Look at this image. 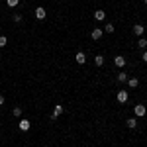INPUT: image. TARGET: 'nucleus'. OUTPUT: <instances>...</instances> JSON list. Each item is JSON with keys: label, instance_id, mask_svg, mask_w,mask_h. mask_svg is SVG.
<instances>
[{"label": "nucleus", "instance_id": "nucleus-1", "mask_svg": "<svg viewBox=\"0 0 147 147\" xmlns=\"http://www.w3.org/2000/svg\"><path fill=\"white\" fill-rule=\"evenodd\" d=\"M134 112H136V116H137V118H143V116L147 114V108L143 106V104H137L136 108H134Z\"/></svg>", "mask_w": 147, "mask_h": 147}, {"label": "nucleus", "instance_id": "nucleus-7", "mask_svg": "<svg viewBox=\"0 0 147 147\" xmlns=\"http://www.w3.org/2000/svg\"><path fill=\"white\" fill-rule=\"evenodd\" d=\"M75 59H77V63H79V65H84V63H86V55H84L82 51H79V53L75 55Z\"/></svg>", "mask_w": 147, "mask_h": 147}, {"label": "nucleus", "instance_id": "nucleus-8", "mask_svg": "<svg viewBox=\"0 0 147 147\" xmlns=\"http://www.w3.org/2000/svg\"><path fill=\"white\" fill-rule=\"evenodd\" d=\"M30 120H26V118H24V120H20V129H22V131H28V129H30Z\"/></svg>", "mask_w": 147, "mask_h": 147}, {"label": "nucleus", "instance_id": "nucleus-17", "mask_svg": "<svg viewBox=\"0 0 147 147\" xmlns=\"http://www.w3.org/2000/svg\"><path fill=\"white\" fill-rule=\"evenodd\" d=\"M12 20H14L16 24H20L24 20V16H22V14H14V16H12Z\"/></svg>", "mask_w": 147, "mask_h": 147}, {"label": "nucleus", "instance_id": "nucleus-14", "mask_svg": "<svg viewBox=\"0 0 147 147\" xmlns=\"http://www.w3.org/2000/svg\"><path fill=\"white\" fill-rule=\"evenodd\" d=\"M94 63H96L98 67H102V65H104V57H102V55H96V57H94Z\"/></svg>", "mask_w": 147, "mask_h": 147}, {"label": "nucleus", "instance_id": "nucleus-4", "mask_svg": "<svg viewBox=\"0 0 147 147\" xmlns=\"http://www.w3.org/2000/svg\"><path fill=\"white\" fill-rule=\"evenodd\" d=\"M114 63H116L118 67H125V57L124 55H116L114 57Z\"/></svg>", "mask_w": 147, "mask_h": 147}, {"label": "nucleus", "instance_id": "nucleus-3", "mask_svg": "<svg viewBox=\"0 0 147 147\" xmlns=\"http://www.w3.org/2000/svg\"><path fill=\"white\" fill-rule=\"evenodd\" d=\"M45 16H47V12H45V8H43V6L35 8V18H37V20H43Z\"/></svg>", "mask_w": 147, "mask_h": 147}, {"label": "nucleus", "instance_id": "nucleus-15", "mask_svg": "<svg viewBox=\"0 0 147 147\" xmlns=\"http://www.w3.org/2000/svg\"><path fill=\"white\" fill-rule=\"evenodd\" d=\"M114 30H116V28H114L112 24H106V26H104V32H106V34H114Z\"/></svg>", "mask_w": 147, "mask_h": 147}, {"label": "nucleus", "instance_id": "nucleus-16", "mask_svg": "<svg viewBox=\"0 0 147 147\" xmlns=\"http://www.w3.org/2000/svg\"><path fill=\"white\" fill-rule=\"evenodd\" d=\"M12 114H14V118H20V116H22V108H20V106H16V108L12 110Z\"/></svg>", "mask_w": 147, "mask_h": 147}, {"label": "nucleus", "instance_id": "nucleus-13", "mask_svg": "<svg viewBox=\"0 0 147 147\" xmlns=\"http://www.w3.org/2000/svg\"><path fill=\"white\" fill-rule=\"evenodd\" d=\"M127 84H129V88H137L139 80H137V79H127Z\"/></svg>", "mask_w": 147, "mask_h": 147}, {"label": "nucleus", "instance_id": "nucleus-11", "mask_svg": "<svg viewBox=\"0 0 147 147\" xmlns=\"http://www.w3.org/2000/svg\"><path fill=\"white\" fill-rule=\"evenodd\" d=\"M137 47H139V49H147V39H145V37H139V41H137Z\"/></svg>", "mask_w": 147, "mask_h": 147}, {"label": "nucleus", "instance_id": "nucleus-19", "mask_svg": "<svg viewBox=\"0 0 147 147\" xmlns=\"http://www.w3.org/2000/svg\"><path fill=\"white\" fill-rule=\"evenodd\" d=\"M8 43V39H6V35H0V47H4Z\"/></svg>", "mask_w": 147, "mask_h": 147}, {"label": "nucleus", "instance_id": "nucleus-6", "mask_svg": "<svg viewBox=\"0 0 147 147\" xmlns=\"http://www.w3.org/2000/svg\"><path fill=\"white\" fill-rule=\"evenodd\" d=\"M90 37L94 39V41H98V39L102 37V30H100V28H94V30H92V34H90Z\"/></svg>", "mask_w": 147, "mask_h": 147}, {"label": "nucleus", "instance_id": "nucleus-22", "mask_svg": "<svg viewBox=\"0 0 147 147\" xmlns=\"http://www.w3.org/2000/svg\"><path fill=\"white\" fill-rule=\"evenodd\" d=\"M145 6H147V0H145Z\"/></svg>", "mask_w": 147, "mask_h": 147}, {"label": "nucleus", "instance_id": "nucleus-12", "mask_svg": "<svg viewBox=\"0 0 147 147\" xmlns=\"http://www.w3.org/2000/svg\"><path fill=\"white\" fill-rule=\"evenodd\" d=\"M116 79H118V82H125V80H127V75L122 71V73H118V77H116Z\"/></svg>", "mask_w": 147, "mask_h": 147}, {"label": "nucleus", "instance_id": "nucleus-21", "mask_svg": "<svg viewBox=\"0 0 147 147\" xmlns=\"http://www.w3.org/2000/svg\"><path fill=\"white\" fill-rule=\"evenodd\" d=\"M2 104H4V96L0 94V106H2Z\"/></svg>", "mask_w": 147, "mask_h": 147}, {"label": "nucleus", "instance_id": "nucleus-20", "mask_svg": "<svg viewBox=\"0 0 147 147\" xmlns=\"http://www.w3.org/2000/svg\"><path fill=\"white\" fill-rule=\"evenodd\" d=\"M141 59H143V61H145V63H147V51H145V53H143V55H141Z\"/></svg>", "mask_w": 147, "mask_h": 147}, {"label": "nucleus", "instance_id": "nucleus-18", "mask_svg": "<svg viewBox=\"0 0 147 147\" xmlns=\"http://www.w3.org/2000/svg\"><path fill=\"white\" fill-rule=\"evenodd\" d=\"M6 4H8L10 8H16V6L20 4V0H6Z\"/></svg>", "mask_w": 147, "mask_h": 147}, {"label": "nucleus", "instance_id": "nucleus-5", "mask_svg": "<svg viewBox=\"0 0 147 147\" xmlns=\"http://www.w3.org/2000/svg\"><path fill=\"white\" fill-rule=\"evenodd\" d=\"M143 32H145V28H143L141 24H136V26H134V34H136V35L143 37Z\"/></svg>", "mask_w": 147, "mask_h": 147}, {"label": "nucleus", "instance_id": "nucleus-9", "mask_svg": "<svg viewBox=\"0 0 147 147\" xmlns=\"http://www.w3.org/2000/svg\"><path fill=\"white\" fill-rule=\"evenodd\" d=\"M125 125H127L129 129H134V127L137 125V120L136 118H127V120H125Z\"/></svg>", "mask_w": 147, "mask_h": 147}, {"label": "nucleus", "instance_id": "nucleus-10", "mask_svg": "<svg viewBox=\"0 0 147 147\" xmlns=\"http://www.w3.org/2000/svg\"><path fill=\"white\" fill-rule=\"evenodd\" d=\"M94 18H96L98 22H102V20L106 18V12H104V10H96V12H94Z\"/></svg>", "mask_w": 147, "mask_h": 147}, {"label": "nucleus", "instance_id": "nucleus-2", "mask_svg": "<svg viewBox=\"0 0 147 147\" xmlns=\"http://www.w3.org/2000/svg\"><path fill=\"white\" fill-rule=\"evenodd\" d=\"M127 98H129L127 90H120V92H118V102H120V104H125V102H127Z\"/></svg>", "mask_w": 147, "mask_h": 147}]
</instances>
